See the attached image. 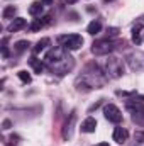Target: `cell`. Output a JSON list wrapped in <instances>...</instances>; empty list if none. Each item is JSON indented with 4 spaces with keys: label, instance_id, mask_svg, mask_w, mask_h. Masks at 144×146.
Masks as SVG:
<instances>
[{
    "label": "cell",
    "instance_id": "obj_2",
    "mask_svg": "<svg viewBox=\"0 0 144 146\" xmlns=\"http://www.w3.org/2000/svg\"><path fill=\"white\" fill-rule=\"evenodd\" d=\"M107 78L104 76L102 70L95 65V63H90L85 72L81 73V76H78L76 80V87L78 90H93V88H102L105 85Z\"/></svg>",
    "mask_w": 144,
    "mask_h": 146
},
{
    "label": "cell",
    "instance_id": "obj_31",
    "mask_svg": "<svg viewBox=\"0 0 144 146\" xmlns=\"http://www.w3.org/2000/svg\"><path fill=\"white\" fill-rule=\"evenodd\" d=\"M105 2H112V0H105Z\"/></svg>",
    "mask_w": 144,
    "mask_h": 146
},
{
    "label": "cell",
    "instance_id": "obj_1",
    "mask_svg": "<svg viewBox=\"0 0 144 146\" xmlns=\"http://www.w3.org/2000/svg\"><path fill=\"white\" fill-rule=\"evenodd\" d=\"M44 65H46L53 73L63 76V75H66L68 72H71L73 70V66H75V60L68 54V51H66L65 48L59 46V48H53V49L46 54V58H44Z\"/></svg>",
    "mask_w": 144,
    "mask_h": 146
},
{
    "label": "cell",
    "instance_id": "obj_15",
    "mask_svg": "<svg viewBox=\"0 0 144 146\" xmlns=\"http://www.w3.org/2000/svg\"><path fill=\"white\" fill-rule=\"evenodd\" d=\"M100 31H102V24H100L98 21H92V22L88 24V27H87V33H88V34H92V36L98 34Z\"/></svg>",
    "mask_w": 144,
    "mask_h": 146
},
{
    "label": "cell",
    "instance_id": "obj_5",
    "mask_svg": "<svg viewBox=\"0 0 144 146\" xmlns=\"http://www.w3.org/2000/svg\"><path fill=\"white\" fill-rule=\"evenodd\" d=\"M115 48H117L115 41H112V39H98V41H95L92 44V53L97 54V56H104V54L112 53Z\"/></svg>",
    "mask_w": 144,
    "mask_h": 146
},
{
    "label": "cell",
    "instance_id": "obj_14",
    "mask_svg": "<svg viewBox=\"0 0 144 146\" xmlns=\"http://www.w3.org/2000/svg\"><path fill=\"white\" fill-rule=\"evenodd\" d=\"M42 2H34V3H31V7H29V14L31 15H34V17H41V14H42Z\"/></svg>",
    "mask_w": 144,
    "mask_h": 146
},
{
    "label": "cell",
    "instance_id": "obj_12",
    "mask_svg": "<svg viewBox=\"0 0 144 146\" xmlns=\"http://www.w3.org/2000/svg\"><path fill=\"white\" fill-rule=\"evenodd\" d=\"M49 44H51V39H49V37H42V39H39V41L36 42V46L32 48V53H34V54H39V53L44 51Z\"/></svg>",
    "mask_w": 144,
    "mask_h": 146
},
{
    "label": "cell",
    "instance_id": "obj_21",
    "mask_svg": "<svg viewBox=\"0 0 144 146\" xmlns=\"http://www.w3.org/2000/svg\"><path fill=\"white\" fill-rule=\"evenodd\" d=\"M17 75H19V78H20L24 83H31V80H32V78H31V75L26 72V70H20V72L17 73Z\"/></svg>",
    "mask_w": 144,
    "mask_h": 146
},
{
    "label": "cell",
    "instance_id": "obj_24",
    "mask_svg": "<svg viewBox=\"0 0 144 146\" xmlns=\"http://www.w3.org/2000/svg\"><path fill=\"white\" fill-rule=\"evenodd\" d=\"M117 34H119V29H117V27H108L107 29V36L108 37H115Z\"/></svg>",
    "mask_w": 144,
    "mask_h": 146
},
{
    "label": "cell",
    "instance_id": "obj_19",
    "mask_svg": "<svg viewBox=\"0 0 144 146\" xmlns=\"http://www.w3.org/2000/svg\"><path fill=\"white\" fill-rule=\"evenodd\" d=\"M15 12H17V9H15L14 5H9V7H5V9H3L2 15H3V19H14Z\"/></svg>",
    "mask_w": 144,
    "mask_h": 146
},
{
    "label": "cell",
    "instance_id": "obj_7",
    "mask_svg": "<svg viewBox=\"0 0 144 146\" xmlns=\"http://www.w3.org/2000/svg\"><path fill=\"white\" fill-rule=\"evenodd\" d=\"M127 63L134 72H144V53H132L127 56Z\"/></svg>",
    "mask_w": 144,
    "mask_h": 146
},
{
    "label": "cell",
    "instance_id": "obj_6",
    "mask_svg": "<svg viewBox=\"0 0 144 146\" xmlns=\"http://www.w3.org/2000/svg\"><path fill=\"white\" fill-rule=\"evenodd\" d=\"M104 114H105V119L110 121V122H114V124H119L122 121V112L119 110L117 106H114V104H107L104 107Z\"/></svg>",
    "mask_w": 144,
    "mask_h": 146
},
{
    "label": "cell",
    "instance_id": "obj_13",
    "mask_svg": "<svg viewBox=\"0 0 144 146\" xmlns=\"http://www.w3.org/2000/svg\"><path fill=\"white\" fill-rule=\"evenodd\" d=\"M75 119H76V115H75V112H71L70 121L65 124V129H63V138H65V139H70V138H71V129H73V122H75Z\"/></svg>",
    "mask_w": 144,
    "mask_h": 146
},
{
    "label": "cell",
    "instance_id": "obj_26",
    "mask_svg": "<svg viewBox=\"0 0 144 146\" xmlns=\"http://www.w3.org/2000/svg\"><path fill=\"white\" fill-rule=\"evenodd\" d=\"M42 24H44V26L51 24V15H44V17H42Z\"/></svg>",
    "mask_w": 144,
    "mask_h": 146
},
{
    "label": "cell",
    "instance_id": "obj_10",
    "mask_svg": "<svg viewBox=\"0 0 144 146\" xmlns=\"http://www.w3.org/2000/svg\"><path fill=\"white\" fill-rule=\"evenodd\" d=\"M95 129H97V121L93 117H87L81 122V131L83 133H95Z\"/></svg>",
    "mask_w": 144,
    "mask_h": 146
},
{
    "label": "cell",
    "instance_id": "obj_3",
    "mask_svg": "<svg viewBox=\"0 0 144 146\" xmlns=\"http://www.w3.org/2000/svg\"><path fill=\"white\" fill-rule=\"evenodd\" d=\"M104 68L107 73L108 78H120L124 75V66H122V61L114 58V56H108L104 63Z\"/></svg>",
    "mask_w": 144,
    "mask_h": 146
},
{
    "label": "cell",
    "instance_id": "obj_30",
    "mask_svg": "<svg viewBox=\"0 0 144 146\" xmlns=\"http://www.w3.org/2000/svg\"><path fill=\"white\" fill-rule=\"evenodd\" d=\"M97 146H110V145H108V143H98Z\"/></svg>",
    "mask_w": 144,
    "mask_h": 146
},
{
    "label": "cell",
    "instance_id": "obj_4",
    "mask_svg": "<svg viewBox=\"0 0 144 146\" xmlns=\"http://www.w3.org/2000/svg\"><path fill=\"white\" fill-rule=\"evenodd\" d=\"M58 42L61 48H65L66 51H75V49H80L81 44H83V37L78 36V34H65V36L58 37Z\"/></svg>",
    "mask_w": 144,
    "mask_h": 146
},
{
    "label": "cell",
    "instance_id": "obj_17",
    "mask_svg": "<svg viewBox=\"0 0 144 146\" xmlns=\"http://www.w3.org/2000/svg\"><path fill=\"white\" fill-rule=\"evenodd\" d=\"M141 31H143V24H137L132 29V41L136 44H141Z\"/></svg>",
    "mask_w": 144,
    "mask_h": 146
},
{
    "label": "cell",
    "instance_id": "obj_9",
    "mask_svg": "<svg viewBox=\"0 0 144 146\" xmlns=\"http://www.w3.org/2000/svg\"><path fill=\"white\" fill-rule=\"evenodd\" d=\"M127 138H129L127 129H124V127H115V129H114V141H115V143L124 145V143L127 141Z\"/></svg>",
    "mask_w": 144,
    "mask_h": 146
},
{
    "label": "cell",
    "instance_id": "obj_18",
    "mask_svg": "<svg viewBox=\"0 0 144 146\" xmlns=\"http://www.w3.org/2000/svg\"><path fill=\"white\" fill-rule=\"evenodd\" d=\"M29 46H31L29 41H17L14 44V49H15V53H24L26 49H29Z\"/></svg>",
    "mask_w": 144,
    "mask_h": 146
},
{
    "label": "cell",
    "instance_id": "obj_20",
    "mask_svg": "<svg viewBox=\"0 0 144 146\" xmlns=\"http://www.w3.org/2000/svg\"><path fill=\"white\" fill-rule=\"evenodd\" d=\"M42 26H44V24H42V19H36V21H34V22L29 26V29H31L32 33H37V31H39Z\"/></svg>",
    "mask_w": 144,
    "mask_h": 146
},
{
    "label": "cell",
    "instance_id": "obj_28",
    "mask_svg": "<svg viewBox=\"0 0 144 146\" xmlns=\"http://www.w3.org/2000/svg\"><path fill=\"white\" fill-rule=\"evenodd\" d=\"M41 2H42L44 5H51V3H53V0H41Z\"/></svg>",
    "mask_w": 144,
    "mask_h": 146
},
{
    "label": "cell",
    "instance_id": "obj_16",
    "mask_svg": "<svg viewBox=\"0 0 144 146\" xmlns=\"http://www.w3.org/2000/svg\"><path fill=\"white\" fill-rule=\"evenodd\" d=\"M29 63H31L32 70H34L36 73L41 75V73L44 72V63H41V60H37V58H31V61H29Z\"/></svg>",
    "mask_w": 144,
    "mask_h": 146
},
{
    "label": "cell",
    "instance_id": "obj_23",
    "mask_svg": "<svg viewBox=\"0 0 144 146\" xmlns=\"http://www.w3.org/2000/svg\"><path fill=\"white\" fill-rule=\"evenodd\" d=\"M17 141H19V136L17 134H12L7 141V146H17Z\"/></svg>",
    "mask_w": 144,
    "mask_h": 146
},
{
    "label": "cell",
    "instance_id": "obj_29",
    "mask_svg": "<svg viewBox=\"0 0 144 146\" xmlns=\"http://www.w3.org/2000/svg\"><path fill=\"white\" fill-rule=\"evenodd\" d=\"M78 0H66V3H76Z\"/></svg>",
    "mask_w": 144,
    "mask_h": 146
},
{
    "label": "cell",
    "instance_id": "obj_8",
    "mask_svg": "<svg viewBox=\"0 0 144 146\" xmlns=\"http://www.w3.org/2000/svg\"><path fill=\"white\" fill-rule=\"evenodd\" d=\"M127 109L132 110V121L144 124V104H127Z\"/></svg>",
    "mask_w": 144,
    "mask_h": 146
},
{
    "label": "cell",
    "instance_id": "obj_22",
    "mask_svg": "<svg viewBox=\"0 0 144 146\" xmlns=\"http://www.w3.org/2000/svg\"><path fill=\"white\" fill-rule=\"evenodd\" d=\"M2 56L3 58H9V48H7V37L2 39Z\"/></svg>",
    "mask_w": 144,
    "mask_h": 146
},
{
    "label": "cell",
    "instance_id": "obj_27",
    "mask_svg": "<svg viewBox=\"0 0 144 146\" xmlns=\"http://www.w3.org/2000/svg\"><path fill=\"white\" fill-rule=\"evenodd\" d=\"M2 126H3V129H10V126H12V122H10V121H9V119H5V121H3V124H2Z\"/></svg>",
    "mask_w": 144,
    "mask_h": 146
},
{
    "label": "cell",
    "instance_id": "obj_11",
    "mask_svg": "<svg viewBox=\"0 0 144 146\" xmlns=\"http://www.w3.org/2000/svg\"><path fill=\"white\" fill-rule=\"evenodd\" d=\"M26 19H22V17H17V19H14L12 22H10V26H9V33H17V31H20V29H24L26 27Z\"/></svg>",
    "mask_w": 144,
    "mask_h": 146
},
{
    "label": "cell",
    "instance_id": "obj_25",
    "mask_svg": "<svg viewBox=\"0 0 144 146\" xmlns=\"http://www.w3.org/2000/svg\"><path fill=\"white\" fill-rule=\"evenodd\" d=\"M136 141L144 143V133H141V131H137V133H136Z\"/></svg>",
    "mask_w": 144,
    "mask_h": 146
}]
</instances>
